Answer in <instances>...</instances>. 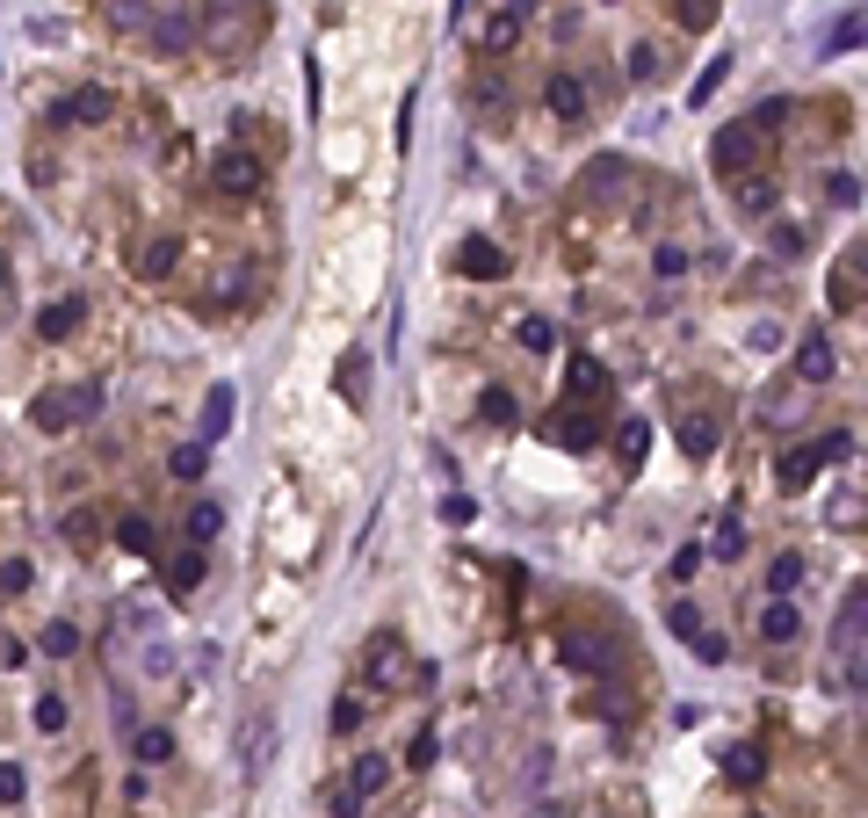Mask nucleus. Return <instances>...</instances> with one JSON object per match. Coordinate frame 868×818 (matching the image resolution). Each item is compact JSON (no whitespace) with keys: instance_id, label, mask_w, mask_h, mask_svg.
<instances>
[{"instance_id":"obj_1","label":"nucleus","mask_w":868,"mask_h":818,"mask_svg":"<svg viewBox=\"0 0 868 818\" xmlns=\"http://www.w3.org/2000/svg\"><path fill=\"white\" fill-rule=\"evenodd\" d=\"M847 457H854V435H847V428H832V435H818V442L789 449V457L774 464V486H782V493H803L825 464H847Z\"/></svg>"},{"instance_id":"obj_2","label":"nucleus","mask_w":868,"mask_h":818,"mask_svg":"<svg viewBox=\"0 0 868 818\" xmlns=\"http://www.w3.org/2000/svg\"><path fill=\"white\" fill-rule=\"evenodd\" d=\"M95 406H102V384H73V391H37V428L44 435H66L73 420H95Z\"/></svg>"},{"instance_id":"obj_3","label":"nucleus","mask_w":868,"mask_h":818,"mask_svg":"<svg viewBox=\"0 0 868 818\" xmlns=\"http://www.w3.org/2000/svg\"><path fill=\"white\" fill-rule=\"evenodd\" d=\"M760 160H767V138L753 124H724L709 138V167L717 174H760Z\"/></svg>"},{"instance_id":"obj_4","label":"nucleus","mask_w":868,"mask_h":818,"mask_svg":"<svg viewBox=\"0 0 868 818\" xmlns=\"http://www.w3.org/2000/svg\"><path fill=\"white\" fill-rule=\"evenodd\" d=\"M210 181H217L225 196H254V189H261V160L246 153V145H225V153L210 160Z\"/></svg>"},{"instance_id":"obj_5","label":"nucleus","mask_w":868,"mask_h":818,"mask_svg":"<svg viewBox=\"0 0 868 818\" xmlns=\"http://www.w3.org/2000/svg\"><path fill=\"white\" fill-rule=\"evenodd\" d=\"M832 645H840L847 659L868 645V587H847V601H840V616H832Z\"/></svg>"},{"instance_id":"obj_6","label":"nucleus","mask_w":868,"mask_h":818,"mask_svg":"<svg viewBox=\"0 0 868 818\" xmlns=\"http://www.w3.org/2000/svg\"><path fill=\"white\" fill-rule=\"evenodd\" d=\"M543 102H550L557 124H586V80H579V73H550Z\"/></svg>"},{"instance_id":"obj_7","label":"nucleus","mask_w":868,"mask_h":818,"mask_svg":"<svg viewBox=\"0 0 868 818\" xmlns=\"http://www.w3.org/2000/svg\"><path fill=\"white\" fill-rule=\"evenodd\" d=\"M456 268H463L471 283H500V276H507V247H492V239H463Z\"/></svg>"},{"instance_id":"obj_8","label":"nucleus","mask_w":868,"mask_h":818,"mask_svg":"<svg viewBox=\"0 0 868 818\" xmlns=\"http://www.w3.org/2000/svg\"><path fill=\"white\" fill-rule=\"evenodd\" d=\"M796 377H803V384H832V341H825L818 326L796 341Z\"/></svg>"},{"instance_id":"obj_9","label":"nucleus","mask_w":868,"mask_h":818,"mask_svg":"<svg viewBox=\"0 0 868 818\" xmlns=\"http://www.w3.org/2000/svg\"><path fill=\"white\" fill-rule=\"evenodd\" d=\"M644 457H651V420L630 413L623 428H615V464H623V471H644Z\"/></svg>"},{"instance_id":"obj_10","label":"nucleus","mask_w":868,"mask_h":818,"mask_svg":"<svg viewBox=\"0 0 868 818\" xmlns=\"http://www.w3.org/2000/svg\"><path fill=\"white\" fill-rule=\"evenodd\" d=\"M189 37H196V22L181 15V8H160V15H152V29H145L152 51H189Z\"/></svg>"},{"instance_id":"obj_11","label":"nucleus","mask_w":868,"mask_h":818,"mask_svg":"<svg viewBox=\"0 0 868 818\" xmlns=\"http://www.w3.org/2000/svg\"><path fill=\"white\" fill-rule=\"evenodd\" d=\"M565 666H572V674H601V666H615V645L579 630V638H565Z\"/></svg>"},{"instance_id":"obj_12","label":"nucleus","mask_w":868,"mask_h":818,"mask_svg":"<svg viewBox=\"0 0 868 818\" xmlns=\"http://www.w3.org/2000/svg\"><path fill=\"white\" fill-rule=\"evenodd\" d=\"M51 116H58V124H102V116H109V95H102V87H80V95H66Z\"/></svg>"},{"instance_id":"obj_13","label":"nucleus","mask_w":868,"mask_h":818,"mask_svg":"<svg viewBox=\"0 0 868 818\" xmlns=\"http://www.w3.org/2000/svg\"><path fill=\"white\" fill-rule=\"evenodd\" d=\"M796 630H803L796 601H767V609H760V638L767 645H796Z\"/></svg>"},{"instance_id":"obj_14","label":"nucleus","mask_w":868,"mask_h":818,"mask_svg":"<svg viewBox=\"0 0 868 818\" xmlns=\"http://www.w3.org/2000/svg\"><path fill=\"white\" fill-rule=\"evenodd\" d=\"M717 442H724V428L709 413H688L680 420V449H688V457H717Z\"/></svg>"},{"instance_id":"obj_15","label":"nucleus","mask_w":868,"mask_h":818,"mask_svg":"<svg viewBox=\"0 0 868 818\" xmlns=\"http://www.w3.org/2000/svg\"><path fill=\"white\" fill-rule=\"evenodd\" d=\"M232 406H239V391H232V384H210V406H203V449L232 428Z\"/></svg>"},{"instance_id":"obj_16","label":"nucleus","mask_w":868,"mask_h":818,"mask_svg":"<svg viewBox=\"0 0 868 818\" xmlns=\"http://www.w3.org/2000/svg\"><path fill=\"white\" fill-rule=\"evenodd\" d=\"M724 775L738 782V790H753V782L767 775V753H760V746H731V753H724Z\"/></svg>"},{"instance_id":"obj_17","label":"nucleus","mask_w":868,"mask_h":818,"mask_svg":"<svg viewBox=\"0 0 868 818\" xmlns=\"http://www.w3.org/2000/svg\"><path fill=\"white\" fill-rule=\"evenodd\" d=\"M832 529H868V486L832 493Z\"/></svg>"},{"instance_id":"obj_18","label":"nucleus","mask_w":868,"mask_h":818,"mask_svg":"<svg viewBox=\"0 0 868 818\" xmlns=\"http://www.w3.org/2000/svg\"><path fill=\"white\" fill-rule=\"evenodd\" d=\"M384 782H391V761H384V753H362L355 775H348V790H355V797H377Z\"/></svg>"},{"instance_id":"obj_19","label":"nucleus","mask_w":868,"mask_h":818,"mask_svg":"<svg viewBox=\"0 0 868 818\" xmlns=\"http://www.w3.org/2000/svg\"><path fill=\"white\" fill-rule=\"evenodd\" d=\"M196 580H203V551L189 543L181 558H167V594H196Z\"/></svg>"},{"instance_id":"obj_20","label":"nucleus","mask_w":868,"mask_h":818,"mask_svg":"<svg viewBox=\"0 0 868 818\" xmlns=\"http://www.w3.org/2000/svg\"><path fill=\"white\" fill-rule=\"evenodd\" d=\"M80 312H87V297H66V305H51V312L37 319V333H44V341H66V333L80 326Z\"/></svg>"},{"instance_id":"obj_21","label":"nucleus","mask_w":868,"mask_h":818,"mask_svg":"<svg viewBox=\"0 0 868 818\" xmlns=\"http://www.w3.org/2000/svg\"><path fill=\"white\" fill-rule=\"evenodd\" d=\"M478 44H485V51H514V44H521V8H500V15L485 22Z\"/></svg>"},{"instance_id":"obj_22","label":"nucleus","mask_w":868,"mask_h":818,"mask_svg":"<svg viewBox=\"0 0 868 818\" xmlns=\"http://www.w3.org/2000/svg\"><path fill=\"white\" fill-rule=\"evenodd\" d=\"M181 529H189V543L203 551V543H210L217 529H225V507H217V500H196V507H189V522H181Z\"/></svg>"},{"instance_id":"obj_23","label":"nucleus","mask_w":868,"mask_h":818,"mask_svg":"<svg viewBox=\"0 0 868 818\" xmlns=\"http://www.w3.org/2000/svg\"><path fill=\"white\" fill-rule=\"evenodd\" d=\"M514 341L529 348V355H557V341H565V333H557L550 319H521V326H514Z\"/></svg>"},{"instance_id":"obj_24","label":"nucleus","mask_w":868,"mask_h":818,"mask_svg":"<svg viewBox=\"0 0 868 818\" xmlns=\"http://www.w3.org/2000/svg\"><path fill=\"white\" fill-rule=\"evenodd\" d=\"M803 580V551H774V565H767V587H774V601H789V587Z\"/></svg>"},{"instance_id":"obj_25","label":"nucleus","mask_w":868,"mask_h":818,"mask_svg":"<svg viewBox=\"0 0 868 818\" xmlns=\"http://www.w3.org/2000/svg\"><path fill=\"white\" fill-rule=\"evenodd\" d=\"M594 391H608V370L594 355H572V399H594Z\"/></svg>"},{"instance_id":"obj_26","label":"nucleus","mask_w":868,"mask_h":818,"mask_svg":"<svg viewBox=\"0 0 868 818\" xmlns=\"http://www.w3.org/2000/svg\"><path fill=\"white\" fill-rule=\"evenodd\" d=\"M666 630H673V638H688V645H695L709 623H702V609H695V601H666Z\"/></svg>"},{"instance_id":"obj_27","label":"nucleus","mask_w":868,"mask_h":818,"mask_svg":"<svg viewBox=\"0 0 868 818\" xmlns=\"http://www.w3.org/2000/svg\"><path fill=\"white\" fill-rule=\"evenodd\" d=\"M825 203H832V210H854V203H861V174L832 167V174H825Z\"/></svg>"},{"instance_id":"obj_28","label":"nucleus","mask_w":868,"mask_h":818,"mask_svg":"<svg viewBox=\"0 0 868 818\" xmlns=\"http://www.w3.org/2000/svg\"><path fill=\"white\" fill-rule=\"evenodd\" d=\"M586 196H623V160H594L586 167Z\"/></svg>"},{"instance_id":"obj_29","label":"nucleus","mask_w":868,"mask_h":818,"mask_svg":"<svg viewBox=\"0 0 868 818\" xmlns=\"http://www.w3.org/2000/svg\"><path fill=\"white\" fill-rule=\"evenodd\" d=\"M478 420H485V428H507V420H514V391H507V384H492L485 399H478Z\"/></svg>"},{"instance_id":"obj_30","label":"nucleus","mask_w":868,"mask_h":818,"mask_svg":"<svg viewBox=\"0 0 868 818\" xmlns=\"http://www.w3.org/2000/svg\"><path fill=\"white\" fill-rule=\"evenodd\" d=\"M724 73H731V51H717V58H709V66H702V80L688 87V102L702 109V102H709V95H717V87H724Z\"/></svg>"},{"instance_id":"obj_31","label":"nucleus","mask_w":868,"mask_h":818,"mask_svg":"<svg viewBox=\"0 0 868 818\" xmlns=\"http://www.w3.org/2000/svg\"><path fill=\"white\" fill-rule=\"evenodd\" d=\"M181 261L174 239H152V247H138V276H167V268Z\"/></svg>"},{"instance_id":"obj_32","label":"nucleus","mask_w":868,"mask_h":818,"mask_svg":"<svg viewBox=\"0 0 868 818\" xmlns=\"http://www.w3.org/2000/svg\"><path fill=\"white\" fill-rule=\"evenodd\" d=\"M167 471H174V478H203V471H210V449H203V442H181L174 457H167Z\"/></svg>"},{"instance_id":"obj_33","label":"nucleus","mask_w":868,"mask_h":818,"mask_svg":"<svg viewBox=\"0 0 868 818\" xmlns=\"http://www.w3.org/2000/svg\"><path fill=\"white\" fill-rule=\"evenodd\" d=\"M861 44H868V15H847V22L825 37V51H832V58H840V51H861Z\"/></svg>"},{"instance_id":"obj_34","label":"nucleus","mask_w":868,"mask_h":818,"mask_svg":"<svg viewBox=\"0 0 868 818\" xmlns=\"http://www.w3.org/2000/svg\"><path fill=\"white\" fill-rule=\"evenodd\" d=\"M109 15L123 29H152V15H160V0H109Z\"/></svg>"},{"instance_id":"obj_35","label":"nucleus","mask_w":868,"mask_h":818,"mask_svg":"<svg viewBox=\"0 0 868 818\" xmlns=\"http://www.w3.org/2000/svg\"><path fill=\"white\" fill-rule=\"evenodd\" d=\"M116 543H123V551H138V558H152V543H160V536H152V522H145V514H131V522L116 529Z\"/></svg>"},{"instance_id":"obj_36","label":"nucleus","mask_w":868,"mask_h":818,"mask_svg":"<svg viewBox=\"0 0 868 818\" xmlns=\"http://www.w3.org/2000/svg\"><path fill=\"white\" fill-rule=\"evenodd\" d=\"M709 551H717L724 565H731V558H746V529H738V522H717V536H709Z\"/></svg>"},{"instance_id":"obj_37","label":"nucleus","mask_w":868,"mask_h":818,"mask_svg":"<svg viewBox=\"0 0 868 818\" xmlns=\"http://www.w3.org/2000/svg\"><path fill=\"white\" fill-rule=\"evenodd\" d=\"M651 276H688V247H651Z\"/></svg>"},{"instance_id":"obj_38","label":"nucleus","mask_w":868,"mask_h":818,"mask_svg":"<svg viewBox=\"0 0 868 818\" xmlns=\"http://www.w3.org/2000/svg\"><path fill=\"white\" fill-rule=\"evenodd\" d=\"M66 536L80 543V551H95V543H102V514H95V507H87V514H73V522H66Z\"/></svg>"},{"instance_id":"obj_39","label":"nucleus","mask_w":868,"mask_h":818,"mask_svg":"<svg viewBox=\"0 0 868 818\" xmlns=\"http://www.w3.org/2000/svg\"><path fill=\"white\" fill-rule=\"evenodd\" d=\"M767 254H774V261H796V254H803V232H796V225H774V232H767Z\"/></svg>"},{"instance_id":"obj_40","label":"nucleus","mask_w":868,"mask_h":818,"mask_svg":"<svg viewBox=\"0 0 868 818\" xmlns=\"http://www.w3.org/2000/svg\"><path fill=\"white\" fill-rule=\"evenodd\" d=\"M44 652H51V659H73V652H80V630H73V623H51V630H44Z\"/></svg>"},{"instance_id":"obj_41","label":"nucleus","mask_w":868,"mask_h":818,"mask_svg":"<svg viewBox=\"0 0 868 818\" xmlns=\"http://www.w3.org/2000/svg\"><path fill=\"white\" fill-rule=\"evenodd\" d=\"M167 753H174V739L160 732V724H145L138 732V761H167Z\"/></svg>"},{"instance_id":"obj_42","label":"nucleus","mask_w":868,"mask_h":818,"mask_svg":"<svg viewBox=\"0 0 868 818\" xmlns=\"http://www.w3.org/2000/svg\"><path fill=\"white\" fill-rule=\"evenodd\" d=\"M22 797H29V775L15 761H0V804H22Z\"/></svg>"},{"instance_id":"obj_43","label":"nucleus","mask_w":868,"mask_h":818,"mask_svg":"<svg viewBox=\"0 0 868 818\" xmlns=\"http://www.w3.org/2000/svg\"><path fill=\"white\" fill-rule=\"evenodd\" d=\"M695 659H702V666H724V659H731L724 630H702V638H695Z\"/></svg>"},{"instance_id":"obj_44","label":"nucleus","mask_w":868,"mask_h":818,"mask_svg":"<svg viewBox=\"0 0 868 818\" xmlns=\"http://www.w3.org/2000/svg\"><path fill=\"white\" fill-rule=\"evenodd\" d=\"M767 203H774V181H760V174H753L746 189H738V210H767Z\"/></svg>"},{"instance_id":"obj_45","label":"nucleus","mask_w":868,"mask_h":818,"mask_svg":"<svg viewBox=\"0 0 868 818\" xmlns=\"http://www.w3.org/2000/svg\"><path fill=\"white\" fill-rule=\"evenodd\" d=\"M326 811H333V818H362V797L340 782V790H326Z\"/></svg>"},{"instance_id":"obj_46","label":"nucleus","mask_w":868,"mask_h":818,"mask_svg":"<svg viewBox=\"0 0 868 818\" xmlns=\"http://www.w3.org/2000/svg\"><path fill=\"white\" fill-rule=\"evenodd\" d=\"M651 73H659V51H651V44H630V80H651Z\"/></svg>"},{"instance_id":"obj_47","label":"nucleus","mask_w":868,"mask_h":818,"mask_svg":"<svg viewBox=\"0 0 868 818\" xmlns=\"http://www.w3.org/2000/svg\"><path fill=\"white\" fill-rule=\"evenodd\" d=\"M362 724V695H340V710H333V732H355Z\"/></svg>"},{"instance_id":"obj_48","label":"nucleus","mask_w":868,"mask_h":818,"mask_svg":"<svg viewBox=\"0 0 868 818\" xmlns=\"http://www.w3.org/2000/svg\"><path fill=\"white\" fill-rule=\"evenodd\" d=\"M413 768H434V724H420V732H413Z\"/></svg>"},{"instance_id":"obj_49","label":"nucleus","mask_w":868,"mask_h":818,"mask_svg":"<svg viewBox=\"0 0 868 818\" xmlns=\"http://www.w3.org/2000/svg\"><path fill=\"white\" fill-rule=\"evenodd\" d=\"M29 587H37V580H29V565H8V572H0V594H29Z\"/></svg>"},{"instance_id":"obj_50","label":"nucleus","mask_w":868,"mask_h":818,"mask_svg":"<svg viewBox=\"0 0 868 818\" xmlns=\"http://www.w3.org/2000/svg\"><path fill=\"white\" fill-rule=\"evenodd\" d=\"M37 724H44V732H58V724H66V703H58V695H44V703H37Z\"/></svg>"},{"instance_id":"obj_51","label":"nucleus","mask_w":868,"mask_h":818,"mask_svg":"<svg viewBox=\"0 0 868 818\" xmlns=\"http://www.w3.org/2000/svg\"><path fill=\"white\" fill-rule=\"evenodd\" d=\"M695 565H702L695 543H688V551H673V580H695Z\"/></svg>"},{"instance_id":"obj_52","label":"nucleus","mask_w":868,"mask_h":818,"mask_svg":"<svg viewBox=\"0 0 868 818\" xmlns=\"http://www.w3.org/2000/svg\"><path fill=\"white\" fill-rule=\"evenodd\" d=\"M0 290H8V254H0Z\"/></svg>"}]
</instances>
